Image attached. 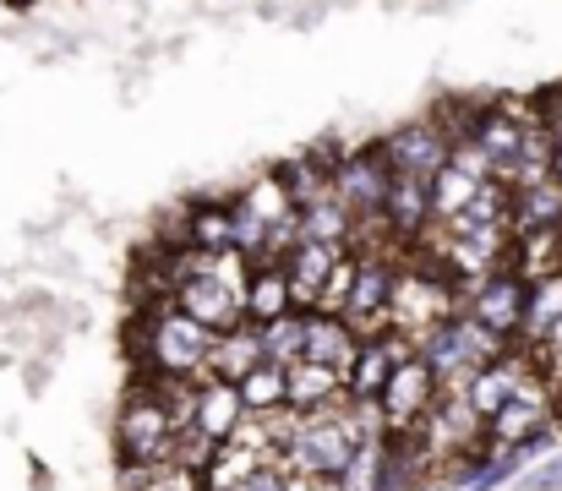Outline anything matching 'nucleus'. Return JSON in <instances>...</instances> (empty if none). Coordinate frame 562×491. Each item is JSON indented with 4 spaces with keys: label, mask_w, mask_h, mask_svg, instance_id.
I'll list each match as a JSON object with an SVG mask.
<instances>
[{
    "label": "nucleus",
    "mask_w": 562,
    "mask_h": 491,
    "mask_svg": "<svg viewBox=\"0 0 562 491\" xmlns=\"http://www.w3.org/2000/svg\"><path fill=\"white\" fill-rule=\"evenodd\" d=\"M207 349H213V327L191 323L176 301H154V306L143 312V344H137V360L148 366V377L207 382Z\"/></svg>",
    "instance_id": "nucleus-1"
},
{
    "label": "nucleus",
    "mask_w": 562,
    "mask_h": 491,
    "mask_svg": "<svg viewBox=\"0 0 562 491\" xmlns=\"http://www.w3.org/2000/svg\"><path fill=\"white\" fill-rule=\"evenodd\" d=\"M115 443H121V459L126 470H154V465H170L176 454V421L154 388V377H143L126 404H121V421H115Z\"/></svg>",
    "instance_id": "nucleus-2"
},
{
    "label": "nucleus",
    "mask_w": 562,
    "mask_h": 491,
    "mask_svg": "<svg viewBox=\"0 0 562 491\" xmlns=\"http://www.w3.org/2000/svg\"><path fill=\"white\" fill-rule=\"evenodd\" d=\"M459 312V290L442 268H398L393 274V301H387V327L404 333L409 344L426 338L437 323Z\"/></svg>",
    "instance_id": "nucleus-3"
},
{
    "label": "nucleus",
    "mask_w": 562,
    "mask_h": 491,
    "mask_svg": "<svg viewBox=\"0 0 562 491\" xmlns=\"http://www.w3.org/2000/svg\"><path fill=\"white\" fill-rule=\"evenodd\" d=\"M431 404H437V377L426 371V360H420V355L398 360V366H393V377H387V382H382V393H376L382 432H387V437H409Z\"/></svg>",
    "instance_id": "nucleus-4"
},
{
    "label": "nucleus",
    "mask_w": 562,
    "mask_h": 491,
    "mask_svg": "<svg viewBox=\"0 0 562 491\" xmlns=\"http://www.w3.org/2000/svg\"><path fill=\"white\" fill-rule=\"evenodd\" d=\"M387 164L376 148H345V159L334 164V202L356 219V230L361 224H382V197H387Z\"/></svg>",
    "instance_id": "nucleus-5"
},
{
    "label": "nucleus",
    "mask_w": 562,
    "mask_h": 491,
    "mask_svg": "<svg viewBox=\"0 0 562 491\" xmlns=\"http://www.w3.org/2000/svg\"><path fill=\"white\" fill-rule=\"evenodd\" d=\"M393 263L387 257H356V290H350V306L339 323L356 333V344L382 338L387 333V301H393Z\"/></svg>",
    "instance_id": "nucleus-6"
},
{
    "label": "nucleus",
    "mask_w": 562,
    "mask_h": 491,
    "mask_svg": "<svg viewBox=\"0 0 562 491\" xmlns=\"http://www.w3.org/2000/svg\"><path fill=\"white\" fill-rule=\"evenodd\" d=\"M519 312H525V279H519L508 263L492 268V274H481V279L464 290V317L492 327L497 338H514V333H519Z\"/></svg>",
    "instance_id": "nucleus-7"
},
{
    "label": "nucleus",
    "mask_w": 562,
    "mask_h": 491,
    "mask_svg": "<svg viewBox=\"0 0 562 491\" xmlns=\"http://www.w3.org/2000/svg\"><path fill=\"white\" fill-rule=\"evenodd\" d=\"M448 148H453V143L437 132L431 115H426V121H409V126H398V132H387V137L376 143L387 175H415V180H431V175L448 164Z\"/></svg>",
    "instance_id": "nucleus-8"
},
{
    "label": "nucleus",
    "mask_w": 562,
    "mask_h": 491,
    "mask_svg": "<svg viewBox=\"0 0 562 491\" xmlns=\"http://www.w3.org/2000/svg\"><path fill=\"white\" fill-rule=\"evenodd\" d=\"M541 426H552V388L541 382V371H530L514 393H508V404L486 421V443H497V448H514V443H525V437H536Z\"/></svg>",
    "instance_id": "nucleus-9"
},
{
    "label": "nucleus",
    "mask_w": 562,
    "mask_h": 491,
    "mask_svg": "<svg viewBox=\"0 0 562 491\" xmlns=\"http://www.w3.org/2000/svg\"><path fill=\"white\" fill-rule=\"evenodd\" d=\"M530 371H536V366H530V355H514V349H503L497 360H486V366H481V371L464 382V404L481 415V426H486V421H492V415L508 404V393H514V388H519Z\"/></svg>",
    "instance_id": "nucleus-10"
},
{
    "label": "nucleus",
    "mask_w": 562,
    "mask_h": 491,
    "mask_svg": "<svg viewBox=\"0 0 562 491\" xmlns=\"http://www.w3.org/2000/svg\"><path fill=\"white\" fill-rule=\"evenodd\" d=\"M415 355V344L404 338V333H382V338H367L361 349H356V360H350V371H345V388H350V399H376L382 393V382L393 377V366L398 360H409Z\"/></svg>",
    "instance_id": "nucleus-11"
},
{
    "label": "nucleus",
    "mask_w": 562,
    "mask_h": 491,
    "mask_svg": "<svg viewBox=\"0 0 562 491\" xmlns=\"http://www.w3.org/2000/svg\"><path fill=\"white\" fill-rule=\"evenodd\" d=\"M170 301L187 312L191 323L213 327V333H224V327L240 323V295H235V290H224L207 268H196L187 284H176V295H170Z\"/></svg>",
    "instance_id": "nucleus-12"
},
{
    "label": "nucleus",
    "mask_w": 562,
    "mask_h": 491,
    "mask_svg": "<svg viewBox=\"0 0 562 491\" xmlns=\"http://www.w3.org/2000/svg\"><path fill=\"white\" fill-rule=\"evenodd\" d=\"M382 224H387L404 246H420V235L431 230V197H426V180H415V175H393V180H387V197H382Z\"/></svg>",
    "instance_id": "nucleus-13"
},
{
    "label": "nucleus",
    "mask_w": 562,
    "mask_h": 491,
    "mask_svg": "<svg viewBox=\"0 0 562 491\" xmlns=\"http://www.w3.org/2000/svg\"><path fill=\"white\" fill-rule=\"evenodd\" d=\"M356 333L339 323V317H323V312H306V338H301V360H312V366H323V371H334L339 382H345V371H350V360H356Z\"/></svg>",
    "instance_id": "nucleus-14"
},
{
    "label": "nucleus",
    "mask_w": 562,
    "mask_h": 491,
    "mask_svg": "<svg viewBox=\"0 0 562 491\" xmlns=\"http://www.w3.org/2000/svg\"><path fill=\"white\" fill-rule=\"evenodd\" d=\"M284 312H295V306H290V279H284V268H279V263H251L246 290H240V323L262 327V323H273V317H284Z\"/></svg>",
    "instance_id": "nucleus-15"
},
{
    "label": "nucleus",
    "mask_w": 562,
    "mask_h": 491,
    "mask_svg": "<svg viewBox=\"0 0 562 491\" xmlns=\"http://www.w3.org/2000/svg\"><path fill=\"white\" fill-rule=\"evenodd\" d=\"M251 366H262V338L251 323H235L224 333H213V349H207V377L213 382H240Z\"/></svg>",
    "instance_id": "nucleus-16"
},
{
    "label": "nucleus",
    "mask_w": 562,
    "mask_h": 491,
    "mask_svg": "<svg viewBox=\"0 0 562 491\" xmlns=\"http://www.w3.org/2000/svg\"><path fill=\"white\" fill-rule=\"evenodd\" d=\"M334 257H339V252L312 246V241H295V246L279 257V268H284V279H290V306H295V312L317 301V290H323V279H328Z\"/></svg>",
    "instance_id": "nucleus-17"
},
{
    "label": "nucleus",
    "mask_w": 562,
    "mask_h": 491,
    "mask_svg": "<svg viewBox=\"0 0 562 491\" xmlns=\"http://www.w3.org/2000/svg\"><path fill=\"white\" fill-rule=\"evenodd\" d=\"M246 421V410H240V393H235V382H196V415H191V426L207 437V443H229V432Z\"/></svg>",
    "instance_id": "nucleus-18"
},
{
    "label": "nucleus",
    "mask_w": 562,
    "mask_h": 491,
    "mask_svg": "<svg viewBox=\"0 0 562 491\" xmlns=\"http://www.w3.org/2000/svg\"><path fill=\"white\" fill-rule=\"evenodd\" d=\"M339 393H345V382H339L334 371H323V366H312V360L284 366V410H290V415H312V410H323V404H339Z\"/></svg>",
    "instance_id": "nucleus-19"
},
{
    "label": "nucleus",
    "mask_w": 562,
    "mask_h": 491,
    "mask_svg": "<svg viewBox=\"0 0 562 491\" xmlns=\"http://www.w3.org/2000/svg\"><path fill=\"white\" fill-rule=\"evenodd\" d=\"M562 317V274H547V279H530L525 284V312H519V333L514 338H530L541 344L552 323Z\"/></svg>",
    "instance_id": "nucleus-20"
},
{
    "label": "nucleus",
    "mask_w": 562,
    "mask_h": 491,
    "mask_svg": "<svg viewBox=\"0 0 562 491\" xmlns=\"http://www.w3.org/2000/svg\"><path fill=\"white\" fill-rule=\"evenodd\" d=\"M301 241L328 246V252H350V241H356V219H350L334 197H323V202L301 208Z\"/></svg>",
    "instance_id": "nucleus-21"
},
{
    "label": "nucleus",
    "mask_w": 562,
    "mask_h": 491,
    "mask_svg": "<svg viewBox=\"0 0 562 491\" xmlns=\"http://www.w3.org/2000/svg\"><path fill=\"white\" fill-rule=\"evenodd\" d=\"M235 208H240V213H251L268 235H273L279 224H295V202H290V191L279 186V175H273V169H268L262 180H251V186H246V197H240Z\"/></svg>",
    "instance_id": "nucleus-22"
},
{
    "label": "nucleus",
    "mask_w": 562,
    "mask_h": 491,
    "mask_svg": "<svg viewBox=\"0 0 562 491\" xmlns=\"http://www.w3.org/2000/svg\"><path fill=\"white\" fill-rule=\"evenodd\" d=\"M187 246L213 257L229 252V202H191L187 208Z\"/></svg>",
    "instance_id": "nucleus-23"
},
{
    "label": "nucleus",
    "mask_w": 562,
    "mask_h": 491,
    "mask_svg": "<svg viewBox=\"0 0 562 491\" xmlns=\"http://www.w3.org/2000/svg\"><path fill=\"white\" fill-rule=\"evenodd\" d=\"M235 393H240V410L246 415H273V410H284V366H251L240 382H235Z\"/></svg>",
    "instance_id": "nucleus-24"
},
{
    "label": "nucleus",
    "mask_w": 562,
    "mask_h": 491,
    "mask_svg": "<svg viewBox=\"0 0 562 491\" xmlns=\"http://www.w3.org/2000/svg\"><path fill=\"white\" fill-rule=\"evenodd\" d=\"M382 459H387V432H376V437H361V443L350 448V459H345V470H339L334 491H376Z\"/></svg>",
    "instance_id": "nucleus-25"
},
{
    "label": "nucleus",
    "mask_w": 562,
    "mask_h": 491,
    "mask_svg": "<svg viewBox=\"0 0 562 491\" xmlns=\"http://www.w3.org/2000/svg\"><path fill=\"white\" fill-rule=\"evenodd\" d=\"M475 186H481V180H470L459 164H442V169L426 180V197H431V224H448V219H453V213H459V208L475 197Z\"/></svg>",
    "instance_id": "nucleus-26"
},
{
    "label": "nucleus",
    "mask_w": 562,
    "mask_h": 491,
    "mask_svg": "<svg viewBox=\"0 0 562 491\" xmlns=\"http://www.w3.org/2000/svg\"><path fill=\"white\" fill-rule=\"evenodd\" d=\"M257 338H262V360L268 366H295L301 360V338H306V312H284V317L262 323Z\"/></svg>",
    "instance_id": "nucleus-27"
},
{
    "label": "nucleus",
    "mask_w": 562,
    "mask_h": 491,
    "mask_svg": "<svg viewBox=\"0 0 562 491\" xmlns=\"http://www.w3.org/2000/svg\"><path fill=\"white\" fill-rule=\"evenodd\" d=\"M350 290H356V257H350V252H339L312 306H317L323 317H345V306H350Z\"/></svg>",
    "instance_id": "nucleus-28"
},
{
    "label": "nucleus",
    "mask_w": 562,
    "mask_h": 491,
    "mask_svg": "<svg viewBox=\"0 0 562 491\" xmlns=\"http://www.w3.org/2000/svg\"><path fill=\"white\" fill-rule=\"evenodd\" d=\"M132 491H207L202 476H191L181 465H154V470H126Z\"/></svg>",
    "instance_id": "nucleus-29"
},
{
    "label": "nucleus",
    "mask_w": 562,
    "mask_h": 491,
    "mask_svg": "<svg viewBox=\"0 0 562 491\" xmlns=\"http://www.w3.org/2000/svg\"><path fill=\"white\" fill-rule=\"evenodd\" d=\"M525 487L530 491H562V459H552V465L536 470V476H525Z\"/></svg>",
    "instance_id": "nucleus-30"
},
{
    "label": "nucleus",
    "mask_w": 562,
    "mask_h": 491,
    "mask_svg": "<svg viewBox=\"0 0 562 491\" xmlns=\"http://www.w3.org/2000/svg\"><path fill=\"white\" fill-rule=\"evenodd\" d=\"M552 180H558V191H562V143H552Z\"/></svg>",
    "instance_id": "nucleus-31"
}]
</instances>
